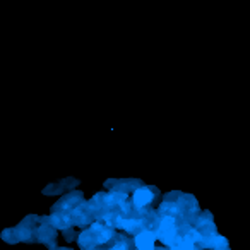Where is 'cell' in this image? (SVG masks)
<instances>
[{
	"label": "cell",
	"mask_w": 250,
	"mask_h": 250,
	"mask_svg": "<svg viewBox=\"0 0 250 250\" xmlns=\"http://www.w3.org/2000/svg\"><path fill=\"white\" fill-rule=\"evenodd\" d=\"M52 250H55V249H52ZM57 250H69V249H57Z\"/></svg>",
	"instance_id": "277c9868"
},
{
	"label": "cell",
	"mask_w": 250,
	"mask_h": 250,
	"mask_svg": "<svg viewBox=\"0 0 250 250\" xmlns=\"http://www.w3.org/2000/svg\"><path fill=\"white\" fill-rule=\"evenodd\" d=\"M156 235L149 229H143L136 235V247L137 250H154Z\"/></svg>",
	"instance_id": "3957f363"
},
{
	"label": "cell",
	"mask_w": 250,
	"mask_h": 250,
	"mask_svg": "<svg viewBox=\"0 0 250 250\" xmlns=\"http://www.w3.org/2000/svg\"><path fill=\"white\" fill-rule=\"evenodd\" d=\"M154 199V194L149 187H137L134 190V197H132V202H134V208L136 209H144L153 202Z\"/></svg>",
	"instance_id": "7a4b0ae2"
},
{
	"label": "cell",
	"mask_w": 250,
	"mask_h": 250,
	"mask_svg": "<svg viewBox=\"0 0 250 250\" xmlns=\"http://www.w3.org/2000/svg\"><path fill=\"white\" fill-rule=\"evenodd\" d=\"M158 238L163 243L168 245H173L175 240L178 238V226H177V219L173 216H165L160 223V228H158Z\"/></svg>",
	"instance_id": "6da1fadb"
},
{
	"label": "cell",
	"mask_w": 250,
	"mask_h": 250,
	"mask_svg": "<svg viewBox=\"0 0 250 250\" xmlns=\"http://www.w3.org/2000/svg\"><path fill=\"white\" fill-rule=\"evenodd\" d=\"M223 250H228V249H223Z\"/></svg>",
	"instance_id": "5b68a950"
}]
</instances>
